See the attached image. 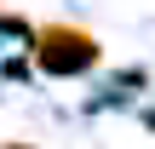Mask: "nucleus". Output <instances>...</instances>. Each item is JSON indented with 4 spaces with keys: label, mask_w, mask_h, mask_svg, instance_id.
Wrapping results in <instances>:
<instances>
[{
    "label": "nucleus",
    "mask_w": 155,
    "mask_h": 149,
    "mask_svg": "<svg viewBox=\"0 0 155 149\" xmlns=\"http://www.w3.org/2000/svg\"><path fill=\"white\" fill-rule=\"evenodd\" d=\"M98 57H104L98 34H86V29H75V23H46V29L35 34V63H40L46 75H86Z\"/></svg>",
    "instance_id": "f257e3e1"
}]
</instances>
